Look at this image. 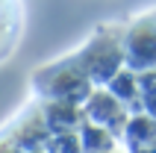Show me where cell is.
<instances>
[{"label":"cell","instance_id":"6da1fadb","mask_svg":"<svg viewBox=\"0 0 156 153\" xmlns=\"http://www.w3.org/2000/svg\"><path fill=\"white\" fill-rule=\"evenodd\" d=\"M35 88L41 91V97L47 103H86V97L91 94V80L83 71L80 59L68 62H56V65H47L44 71L35 74Z\"/></svg>","mask_w":156,"mask_h":153},{"label":"cell","instance_id":"7a4b0ae2","mask_svg":"<svg viewBox=\"0 0 156 153\" xmlns=\"http://www.w3.org/2000/svg\"><path fill=\"white\" fill-rule=\"evenodd\" d=\"M91 83H109L124 65V41H109L106 35H94L86 50L77 56Z\"/></svg>","mask_w":156,"mask_h":153},{"label":"cell","instance_id":"3957f363","mask_svg":"<svg viewBox=\"0 0 156 153\" xmlns=\"http://www.w3.org/2000/svg\"><path fill=\"white\" fill-rule=\"evenodd\" d=\"M124 59L133 68H156V15L141 18L136 27H130V33L124 35Z\"/></svg>","mask_w":156,"mask_h":153},{"label":"cell","instance_id":"277c9868","mask_svg":"<svg viewBox=\"0 0 156 153\" xmlns=\"http://www.w3.org/2000/svg\"><path fill=\"white\" fill-rule=\"evenodd\" d=\"M83 118L94 127H103L106 133H112L115 138L124 133L127 127V112H124V103L115 97L112 91H91L86 97V109H83Z\"/></svg>","mask_w":156,"mask_h":153},{"label":"cell","instance_id":"5b68a950","mask_svg":"<svg viewBox=\"0 0 156 153\" xmlns=\"http://www.w3.org/2000/svg\"><path fill=\"white\" fill-rule=\"evenodd\" d=\"M112 153H115V150H112Z\"/></svg>","mask_w":156,"mask_h":153}]
</instances>
